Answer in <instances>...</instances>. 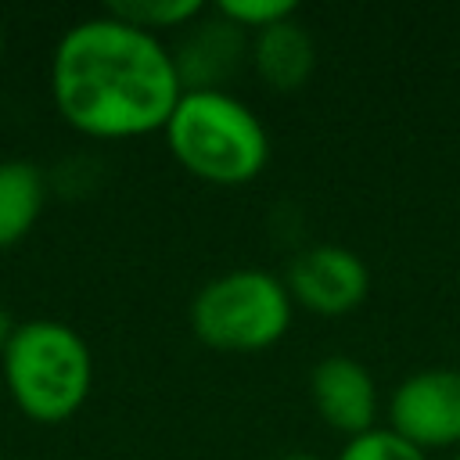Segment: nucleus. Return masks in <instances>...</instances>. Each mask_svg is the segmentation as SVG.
<instances>
[{"label":"nucleus","mask_w":460,"mask_h":460,"mask_svg":"<svg viewBox=\"0 0 460 460\" xmlns=\"http://www.w3.org/2000/svg\"><path fill=\"white\" fill-rule=\"evenodd\" d=\"M309 402L316 417L341 438L377 428L381 417V392L370 367L345 352L323 356L309 370Z\"/></svg>","instance_id":"0eeeda50"},{"label":"nucleus","mask_w":460,"mask_h":460,"mask_svg":"<svg viewBox=\"0 0 460 460\" xmlns=\"http://www.w3.org/2000/svg\"><path fill=\"white\" fill-rule=\"evenodd\" d=\"M104 11L151 36H162V32H183L208 7L201 0H111Z\"/></svg>","instance_id":"9b49d317"},{"label":"nucleus","mask_w":460,"mask_h":460,"mask_svg":"<svg viewBox=\"0 0 460 460\" xmlns=\"http://www.w3.org/2000/svg\"><path fill=\"white\" fill-rule=\"evenodd\" d=\"M58 115L93 140L162 133L183 97L172 47L108 11L75 22L50 58Z\"/></svg>","instance_id":"f257e3e1"},{"label":"nucleus","mask_w":460,"mask_h":460,"mask_svg":"<svg viewBox=\"0 0 460 460\" xmlns=\"http://www.w3.org/2000/svg\"><path fill=\"white\" fill-rule=\"evenodd\" d=\"M248 65L270 90L295 93L316 72V40L298 22V14H291L277 25L248 36Z\"/></svg>","instance_id":"1a4fd4ad"},{"label":"nucleus","mask_w":460,"mask_h":460,"mask_svg":"<svg viewBox=\"0 0 460 460\" xmlns=\"http://www.w3.org/2000/svg\"><path fill=\"white\" fill-rule=\"evenodd\" d=\"M162 137L194 180L216 187H244L270 162L262 119L230 90H183Z\"/></svg>","instance_id":"f03ea898"},{"label":"nucleus","mask_w":460,"mask_h":460,"mask_svg":"<svg viewBox=\"0 0 460 460\" xmlns=\"http://www.w3.org/2000/svg\"><path fill=\"white\" fill-rule=\"evenodd\" d=\"M14 406L36 424H61L83 410L93 388V356L79 331L61 320H25L0 356Z\"/></svg>","instance_id":"7ed1b4c3"},{"label":"nucleus","mask_w":460,"mask_h":460,"mask_svg":"<svg viewBox=\"0 0 460 460\" xmlns=\"http://www.w3.org/2000/svg\"><path fill=\"white\" fill-rule=\"evenodd\" d=\"M14 320H11V313L0 305V356H4V349H7V341H11V334H14Z\"/></svg>","instance_id":"4468645a"},{"label":"nucleus","mask_w":460,"mask_h":460,"mask_svg":"<svg viewBox=\"0 0 460 460\" xmlns=\"http://www.w3.org/2000/svg\"><path fill=\"white\" fill-rule=\"evenodd\" d=\"M194 338L212 352H266L295 323V302L284 277L237 266L205 280L187 309Z\"/></svg>","instance_id":"20e7f679"},{"label":"nucleus","mask_w":460,"mask_h":460,"mask_svg":"<svg viewBox=\"0 0 460 460\" xmlns=\"http://www.w3.org/2000/svg\"><path fill=\"white\" fill-rule=\"evenodd\" d=\"M0 54H4V29H0Z\"/></svg>","instance_id":"dca6fc26"},{"label":"nucleus","mask_w":460,"mask_h":460,"mask_svg":"<svg viewBox=\"0 0 460 460\" xmlns=\"http://www.w3.org/2000/svg\"><path fill=\"white\" fill-rule=\"evenodd\" d=\"M453 460H460V449H456V453H453Z\"/></svg>","instance_id":"f3484780"},{"label":"nucleus","mask_w":460,"mask_h":460,"mask_svg":"<svg viewBox=\"0 0 460 460\" xmlns=\"http://www.w3.org/2000/svg\"><path fill=\"white\" fill-rule=\"evenodd\" d=\"M47 205V180L36 162L4 158L0 162V248L29 237Z\"/></svg>","instance_id":"9d476101"},{"label":"nucleus","mask_w":460,"mask_h":460,"mask_svg":"<svg viewBox=\"0 0 460 460\" xmlns=\"http://www.w3.org/2000/svg\"><path fill=\"white\" fill-rule=\"evenodd\" d=\"M334 460H428V453H420L417 446L399 438L392 428L377 424L356 438H345L341 449L334 453Z\"/></svg>","instance_id":"f8f14e48"},{"label":"nucleus","mask_w":460,"mask_h":460,"mask_svg":"<svg viewBox=\"0 0 460 460\" xmlns=\"http://www.w3.org/2000/svg\"><path fill=\"white\" fill-rule=\"evenodd\" d=\"M216 14H223L230 25H237L241 32L255 36L291 14H298V7L291 0H219L216 4Z\"/></svg>","instance_id":"ddd939ff"},{"label":"nucleus","mask_w":460,"mask_h":460,"mask_svg":"<svg viewBox=\"0 0 460 460\" xmlns=\"http://www.w3.org/2000/svg\"><path fill=\"white\" fill-rule=\"evenodd\" d=\"M385 428L417 446L420 453L460 449V370L456 367H424L406 374L388 402Z\"/></svg>","instance_id":"39448f33"},{"label":"nucleus","mask_w":460,"mask_h":460,"mask_svg":"<svg viewBox=\"0 0 460 460\" xmlns=\"http://www.w3.org/2000/svg\"><path fill=\"white\" fill-rule=\"evenodd\" d=\"M277 460H323V456H316V453H309V449H291V453H280Z\"/></svg>","instance_id":"2eb2a0df"},{"label":"nucleus","mask_w":460,"mask_h":460,"mask_svg":"<svg viewBox=\"0 0 460 460\" xmlns=\"http://www.w3.org/2000/svg\"><path fill=\"white\" fill-rule=\"evenodd\" d=\"M295 309H305L323 320L349 316L370 295V270L363 255L345 244H313L298 252L284 273Z\"/></svg>","instance_id":"423d86ee"},{"label":"nucleus","mask_w":460,"mask_h":460,"mask_svg":"<svg viewBox=\"0 0 460 460\" xmlns=\"http://www.w3.org/2000/svg\"><path fill=\"white\" fill-rule=\"evenodd\" d=\"M172 61L183 90H226V79L248 61V32L230 25L212 7L180 32Z\"/></svg>","instance_id":"6e6552de"}]
</instances>
